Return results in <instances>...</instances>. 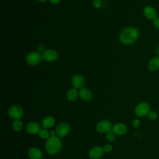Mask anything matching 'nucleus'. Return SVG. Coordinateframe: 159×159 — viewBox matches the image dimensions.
Masks as SVG:
<instances>
[{
  "label": "nucleus",
  "mask_w": 159,
  "mask_h": 159,
  "mask_svg": "<svg viewBox=\"0 0 159 159\" xmlns=\"http://www.w3.org/2000/svg\"><path fill=\"white\" fill-rule=\"evenodd\" d=\"M139 30L135 27H128L125 28L119 35L120 41L125 45H131L138 39Z\"/></svg>",
  "instance_id": "obj_1"
},
{
  "label": "nucleus",
  "mask_w": 159,
  "mask_h": 159,
  "mask_svg": "<svg viewBox=\"0 0 159 159\" xmlns=\"http://www.w3.org/2000/svg\"><path fill=\"white\" fill-rule=\"evenodd\" d=\"M55 133L56 132L54 130L50 132L51 137L48 139L45 144V149L47 152L51 155L56 154L61 148V142L55 136Z\"/></svg>",
  "instance_id": "obj_2"
},
{
  "label": "nucleus",
  "mask_w": 159,
  "mask_h": 159,
  "mask_svg": "<svg viewBox=\"0 0 159 159\" xmlns=\"http://www.w3.org/2000/svg\"><path fill=\"white\" fill-rule=\"evenodd\" d=\"M42 55L39 52H32L26 56V61L30 65H37L42 60Z\"/></svg>",
  "instance_id": "obj_3"
},
{
  "label": "nucleus",
  "mask_w": 159,
  "mask_h": 159,
  "mask_svg": "<svg viewBox=\"0 0 159 159\" xmlns=\"http://www.w3.org/2000/svg\"><path fill=\"white\" fill-rule=\"evenodd\" d=\"M8 115L12 119L19 120L23 116V110L20 106L14 105L8 109Z\"/></svg>",
  "instance_id": "obj_4"
},
{
  "label": "nucleus",
  "mask_w": 159,
  "mask_h": 159,
  "mask_svg": "<svg viewBox=\"0 0 159 159\" xmlns=\"http://www.w3.org/2000/svg\"><path fill=\"white\" fill-rule=\"evenodd\" d=\"M150 107L146 102H140L135 107V113L139 117H143L149 113Z\"/></svg>",
  "instance_id": "obj_5"
},
{
  "label": "nucleus",
  "mask_w": 159,
  "mask_h": 159,
  "mask_svg": "<svg viewBox=\"0 0 159 159\" xmlns=\"http://www.w3.org/2000/svg\"><path fill=\"white\" fill-rule=\"evenodd\" d=\"M58 55L56 50L53 49H47L43 51L42 53V58L48 62H52L58 58Z\"/></svg>",
  "instance_id": "obj_6"
},
{
  "label": "nucleus",
  "mask_w": 159,
  "mask_h": 159,
  "mask_svg": "<svg viewBox=\"0 0 159 159\" xmlns=\"http://www.w3.org/2000/svg\"><path fill=\"white\" fill-rule=\"evenodd\" d=\"M96 130L99 133H107L112 130L111 123L107 120H101L96 125Z\"/></svg>",
  "instance_id": "obj_7"
},
{
  "label": "nucleus",
  "mask_w": 159,
  "mask_h": 159,
  "mask_svg": "<svg viewBox=\"0 0 159 159\" xmlns=\"http://www.w3.org/2000/svg\"><path fill=\"white\" fill-rule=\"evenodd\" d=\"M56 134L60 137H64L70 132V126L67 123H60L56 128Z\"/></svg>",
  "instance_id": "obj_8"
},
{
  "label": "nucleus",
  "mask_w": 159,
  "mask_h": 159,
  "mask_svg": "<svg viewBox=\"0 0 159 159\" xmlns=\"http://www.w3.org/2000/svg\"><path fill=\"white\" fill-rule=\"evenodd\" d=\"M71 83L73 87L76 89L82 88L84 84V77L81 75H75L71 79Z\"/></svg>",
  "instance_id": "obj_9"
},
{
  "label": "nucleus",
  "mask_w": 159,
  "mask_h": 159,
  "mask_svg": "<svg viewBox=\"0 0 159 159\" xmlns=\"http://www.w3.org/2000/svg\"><path fill=\"white\" fill-rule=\"evenodd\" d=\"M103 150L100 147L92 148L89 152V156L91 159H99L103 155Z\"/></svg>",
  "instance_id": "obj_10"
},
{
  "label": "nucleus",
  "mask_w": 159,
  "mask_h": 159,
  "mask_svg": "<svg viewBox=\"0 0 159 159\" xmlns=\"http://www.w3.org/2000/svg\"><path fill=\"white\" fill-rule=\"evenodd\" d=\"M143 14L146 18L150 20H154L157 17V12L152 6H146L143 9Z\"/></svg>",
  "instance_id": "obj_11"
},
{
  "label": "nucleus",
  "mask_w": 159,
  "mask_h": 159,
  "mask_svg": "<svg viewBox=\"0 0 159 159\" xmlns=\"http://www.w3.org/2000/svg\"><path fill=\"white\" fill-rule=\"evenodd\" d=\"M79 96L80 98L83 101H89L92 99L93 94L91 91L86 88H82L79 91Z\"/></svg>",
  "instance_id": "obj_12"
},
{
  "label": "nucleus",
  "mask_w": 159,
  "mask_h": 159,
  "mask_svg": "<svg viewBox=\"0 0 159 159\" xmlns=\"http://www.w3.org/2000/svg\"><path fill=\"white\" fill-rule=\"evenodd\" d=\"M112 132L117 135H123L127 132V127L122 123L116 124L112 129Z\"/></svg>",
  "instance_id": "obj_13"
},
{
  "label": "nucleus",
  "mask_w": 159,
  "mask_h": 159,
  "mask_svg": "<svg viewBox=\"0 0 159 159\" xmlns=\"http://www.w3.org/2000/svg\"><path fill=\"white\" fill-rule=\"evenodd\" d=\"M40 130V129L39 124L34 122L29 123L26 127L27 132L30 134H36L37 133L39 132Z\"/></svg>",
  "instance_id": "obj_14"
},
{
  "label": "nucleus",
  "mask_w": 159,
  "mask_h": 159,
  "mask_svg": "<svg viewBox=\"0 0 159 159\" xmlns=\"http://www.w3.org/2000/svg\"><path fill=\"white\" fill-rule=\"evenodd\" d=\"M28 154L31 159H41L42 157L41 151L36 147H32L30 148Z\"/></svg>",
  "instance_id": "obj_15"
},
{
  "label": "nucleus",
  "mask_w": 159,
  "mask_h": 159,
  "mask_svg": "<svg viewBox=\"0 0 159 159\" xmlns=\"http://www.w3.org/2000/svg\"><path fill=\"white\" fill-rule=\"evenodd\" d=\"M148 68L152 71L159 69V57H155L150 60L148 64Z\"/></svg>",
  "instance_id": "obj_16"
},
{
  "label": "nucleus",
  "mask_w": 159,
  "mask_h": 159,
  "mask_svg": "<svg viewBox=\"0 0 159 159\" xmlns=\"http://www.w3.org/2000/svg\"><path fill=\"white\" fill-rule=\"evenodd\" d=\"M55 124V119L52 116H47L43 119L42 121V126L44 129H48L53 126Z\"/></svg>",
  "instance_id": "obj_17"
},
{
  "label": "nucleus",
  "mask_w": 159,
  "mask_h": 159,
  "mask_svg": "<svg viewBox=\"0 0 159 159\" xmlns=\"http://www.w3.org/2000/svg\"><path fill=\"white\" fill-rule=\"evenodd\" d=\"M79 95V92L77 91L76 88H71L70 89L66 94L67 99L70 101H73L76 100Z\"/></svg>",
  "instance_id": "obj_18"
},
{
  "label": "nucleus",
  "mask_w": 159,
  "mask_h": 159,
  "mask_svg": "<svg viewBox=\"0 0 159 159\" xmlns=\"http://www.w3.org/2000/svg\"><path fill=\"white\" fill-rule=\"evenodd\" d=\"M22 127H23L22 122L20 120H15L13 122L12 127H13V129L15 131L18 132V131L21 130V129H22Z\"/></svg>",
  "instance_id": "obj_19"
},
{
  "label": "nucleus",
  "mask_w": 159,
  "mask_h": 159,
  "mask_svg": "<svg viewBox=\"0 0 159 159\" xmlns=\"http://www.w3.org/2000/svg\"><path fill=\"white\" fill-rule=\"evenodd\" d=\"M39 137L42 139H48L49 138V132L46 129H40L39 132Z\"/></svg>",
  "instance_id": "obj_20"
},
{
  "label": "nucleus",
  "mask_w": 159,
  "mask_h": 159,
  "mask_svg": "<svg viewBox=\"0 0 159 159\" xmlns=\"http://www.w3.org/2000/svg\"><path fill=\"white\" fill-rule=\"evenodd\" d=\"M106 139L109 140V141H114L115 140V134L112 132V130L109 132L107 133L106 134Z\"/></svg>",
  "instance_id": "obj_21"
},
{
  "label": "nucleus",
  "mask_w": 159,
  "mask_h": 159,
  "mask_svg": "<svg viewBox=\"0 0 159 159\" xmlns=\"http://www.w3.org/2000/svg\"><path fill=\"white\" fill-rule=\"evenodd\" d=\"M148 116L150 119L155 120L157 117V114L155 111H152L148 114Z\"/></svg>",
  "instance_id": "obj_22"
},
{
  "label": "nucleus",
  "mask_w": 159,
  "mask_h": 159,
  "mask_svg": "<svg viewBox=\"0 0 159 159\" xmlns=\"http://www.w3.org/2000/svg\"><path fill=\"white\" fill-rule=\"evenodd\" d=\"M103 152L105 153H108L110 152L111 151H112V147L111 145H106L104 146V147L102 148Z\"/></svg>",
  "instance_id": "obj_23"
},
{
  "label": "nucleus",
  "mask_w": 159,
  "mask_h": 159,
  "mask_svg": "<svg viewBox=\"0 0 159 159\" xmlns=\"http://www.w3.org/2000/svg\"><path fill=\"white\" fill-rule=\"evenodd\" d=\"M93 4L94 7L98 8L101 5V0H93Z\"/></svg>",
  "instance_id": "obj_24"
},
{
  "label": "nucleus",
  "mask_w": 159,
  "mask_h": 159,
  "mask_svg": "<svg viewBox=\"0 0 159 159\" xmlns=\"http://www.w3.org/2000/svg\"><path fill=\"white\" fill-rule=\"evenodd\" d=\"M153 25L157 28V29H159V17H156L154 20H153Z\"/></svg>",
  "instance_id": "obj_25"
},
{
  "label": "nucleus",
  "mask_w": 159,
  "mask_h": 159,
  "mask_svg": "<svg viewBox=\"0 0 159 159\" xmlns=\"http://www.w3.org/2000/svg\"><path fill=\"white\" fill-rule=\"evenodd\" d=\"M140 125V121L138 120V119H135L134 120L133 122V126L135 127V128H137Z\"/></svg>",
  "instance_id": "obj_26"
},
{
  "label": "nucleus",
  "mask_w": 159,
  "mask_h": 159,
  "mask_svg": "<svg viewBox=\"0 0 159 159\" xmlns=\"http://www.w3.org/2000/svg\"><path fill=\"white\" fill-rule=\"evenodd\" d=\"M49 1L50 3L53 4H57L60 1V0H49Z\"/></svg>",
  "instance_id": "obj_27"
},
{
  "label": "nucleus",
  "mask_w": 159,
  "mask_h": 159,
  "mask_svg": "<svg viewBox=\"0 0 159 159\" xmlns=\"http://www.w3.org/2000/svg\"><path fill=\"white\" fill-rule=\"evenodd\" d=\"M156 53H157L159 55V45L157 46V47L156 48Z\"/></svg>",
  "instance_id": "obj_28"
},
{
  "label": "nucleus",
  "mask_w": 159,
  "mask_h": 159,
  "mask_svg": "<svg viewBox=\"0 0 159 159\" xmlns=\"http://www.w3.org/2000/svg\"><path fill=\"white\" fill-rule=\"evenodd\" d=\"M39 1H40V2H45V1H47V0H38Z\"/></svg>",
  "instance_id": "obj_29"
}]
</instances>
